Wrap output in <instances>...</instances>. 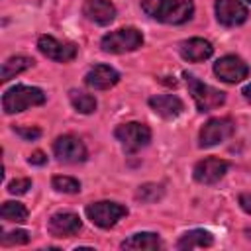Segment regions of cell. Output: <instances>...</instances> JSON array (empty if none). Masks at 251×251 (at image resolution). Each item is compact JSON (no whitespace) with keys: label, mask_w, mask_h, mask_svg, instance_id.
Returning <instances> with one entry per match:
<instances>
[{"label":"cell","mask_w":251,"mask_h":251,"mask_svg":"<svg viewBox=\"0 0 251 251\" xmlns=\"http://www.w3.org/2000/svg\"><path fill=\"white\" fill-rule=\"evenodd\" d=\"M214 75L227 84H235V82H241L243 78H247L249 67L237 55H224L214 63Z\"/></svg>","instance_id":"obj_9"},{"label":"cell","mask_w":251,"mask_h":251,"mask_svg":"<svg viewBox=\"0 0 251 251\" xmlns=\"http://www.w3.org/2000/svg\"><path fill=\"white\" fill-rule=\"evenodd\" d=\"M182 76L186 78V86H188V92L196 104V110L198 112H212L216 108H220L224 102H226V92L198 80L194 75L190 73H182Z\"/></svg>","instance_id":"obj_3"},{"label":"cell","mask_w":251,"mask_h":251,"mask_svg":"<svg viewBox=\"0 0 251 251\" xmlns=\"http://www.w3.org/2000/svg\"><path fill=\"white\" fill-rule=\"evenodd\" d=\"M53 153H55L57 161H61V163H73V165L75 163H82L88 157V151H86L84 143L76 135H71V133L59 135L53 141Z\"/></svg>","instance_id":"obj_8"},{"label":"cell","mask_w":251,"mask_h":251,"mask_svg":"<svg viewBox=\"0 0 251 251\" xmlns=\"http://www.w3.org/2000/svg\"><path fill=\"white\" fill-rule=\"evenodd\" d=\"M214 245V235L208 229H190L180 235L176 241V249L190 251V249H200V247H212Z\"/></svg>","instance_id":"obj_18"},{"label":"cell","mask_w":251,"mask_h":251,"mask_svg":"<svg viewBox=\"0 0 251 251\" xmlns=\"http://www.w3.org/2000/svg\"><path fill=\"white\" fill-rule=\"evenodd\" d=\"M14 131L22 139H25V141H35L41 135V129L39 127H33V126H14Z\"/></svg>","instance_id":"obj_27"},{"label":"cell","mask_w":251,"mask_h":251,"mask_svg":"<svg viewBox=\"0 0 251 251\" xmlns=\"http://www.w3.org/2000/svg\"><path fill=\"white\" fill-rule=\"evenodd\" d=\"M86 212V218L102 227V229H110L114 227L124 216H127V208L124 204H118V202H110V200H100V202H92L84 208Z\"/></svg>","instance_id":"obj_6"},{"label":"cell","mask_w":251,"mask_h":251,"mask_svg":"<svg viewBox=\"0 0 251 251\" xmlns=\"http://www.w3.org/2000/svg\"><path fill=\"white\" fill-rule=\"evenodd\" d=\"M37 49L51 61L57 63H69L76 57V45L75 43H63L55 39L53 35H39L37 39Z\"/></svg>","instance_id":"obj_11"},{"label":"cell","mask_w":251,"mask_h":251,"mask_svg":"<svg viewBox=\"0 0 251 251\" xmlns=\"http://www.w3.org/2000/svg\"><path fill=\"white\" fill-rule=\"evenodd\" d=\"M47 229L53 237H73L82 229V222L75 212H57L49 218Z\"/></svg>","instance_id":"obj_13"},{"label":"cell","mask_w":251,"mask_h":251,"mask_svg":"<svg viewBox=\"0 0 251 251\" xmlns=\"http://www.w3.org/2000/svg\"><path fill=\"white\" fill-rule=\"evenodd\" d=\"M31 188V178H14L12 182H8V192L10 194H25Z\"/></svg>","instance_id":"obj_26"},{"label":"cell","mask_w":251,"mask_h":251,"mask_svg":"<svg viewBox=\"0 0 251 251\" xmlns=\"http://www.w3.org/2000/svg\"><path fill=\"white\" fill-rule=\"evenodd\" d=\"M143 12L169 25H180L192 18L194 2L192 0H141Z\"/></svg>","instance_id":"obj_1"},{"label":"cell","mask_w":251,"mask_h":251,"mask_svg":"<svg viewBox=\"0 0 251 251\" xmlns=\"http://www.w3.org/2000/svg\"><path fill=\"white\" fill-rule=\"evenodd\" d=\"M149 106L165 120H175L184 112V102L175 94H157L149 98Z\"/></svg>","instance_id":"obj_17"},{"label":"cell","mask_w":251,"mask_h":251,"mask_svg":"<svg viewBox=\"0 0 251 251\" xmlns=\"http://www.w3.org/2000/svg\"><path fill=\"white\" fill-rule=\"evenodd\" d=\"M45 102V92L37 86L16 84L8 88L2 96V108L6 114H18L31 106H41Z\"/></svg>","instance_id":"obj_2"},{"label":"cell","mask_w":251,"mask_h":251,"mask_svg":"<svg viewBox=\"0 0 251 251\" xmlns=\"http://www.w3.org/2000/svg\"><path fill=\"white\" fill-rule=\"evenodd\" d=\"M35 65V61L31 57H25V55H14L10 59H6L2 63V75H0V80L2 82H8L10 78H14L16 75L31 69Z\"/></svg>","instance_id":"obj_19"},{"label":"cell","mask_w":251,"mask_h":251,"mask_svg":"<svg viewBox=\"0 0 251 251\" xmlns=\"http://www.w3.org/2000/svg\"><path fill=\"white\" fill-rule=\"evenodd\" d=\"M241 94H243V98H245V100H249V102H251V82L243 86V90H241Z\"/></svg>","instance_id":"obj_30"},{"label":"cell","mask_w":251,"mask_h":251,"mask_svg":"<svg viewBox=\"0 0 251 251\" xmlns=\"http://www.w3.org/2000/svg\"><path fill=\"white\" fill-rule=\"evenodd\" d=\"M69 100H71L73 108L78 114H92L96 110V98L92 94H86V92H80V90H71Z\"/></svg>","instance_id":"obj_22"},{"label":"cell","mask_w":251,"mask_h":251,"mask_svg":"<svg viewBox=\"0 0 251 251\" xmlns=\"http://www.w3.org/2000/svg\"><path fill=\"white\" fill-rule=\"evenodd\" d=\"M141 45H143V33L135 27H120L116 31L106 33L100 39V49L104 53H114V55L131 53Z\"/></svg>","instance_id":"obj_4"},{"label":"cell","mask_w":251,"mask_h":251,"mask_svg":"<svg viewBox=\"0 0 251 251\" xmlns=\"http://www.w3.org/2000/svg\"><path fill=\"white\" fill-rule=\"evenodd\" d=\"M27 163L29 165H45L47 163V155L43 151H33L29 157H27Z\"/></svg>","instance_id":"obj_28"},{"label":"cell","mask_w":251,"mask_h":251,"mask_svg":"<svg viewBox=\"0 0 251 251\" xmlns=\"http://www.w3.org/2000/svg\"><path fill=\"white\" fill-rule=\"evenodd\" d=\"M114 137L120 141L126 155H133L139 149L147 147L151 141V129L139 122H127L114 129Z\"/></svg>","instance_id":"obj_5"},{"label":"cell","mask_w":251,"mask_h":251,"mask_svg":"<svg viewBox=\"0 0 251 251\" xmlns=\"http://www.w3.org/2000/svg\"><path fill=\"white\" fill-rule=\"evenodd\" d=\"M239 206L243 212H247L251 216V192H243L239 194Z\"/></svg>","instance_id":"obj_29"},{"label":"cell","mask_w":251,"mask_h":251,"mask_svg":"<svg viewBox=\"0 0 251 251\" xmlns=\"http://www.w3.org/2000/svg\"><path fill=\"white\" fill-rule=\"evenodd\" d=\"M82 14L96 25H108L116 18V6L110 0H84Z\"/></svg>","instance_id":"obj_15"},{"label":"cell","mask_w":251,"mask_h":251,"mask_svg":"<svg viewBox=\"0 0 251 251\" xmlns=\"http://www.w3.org/2000/svg\"><path fill=\"white\" fill-rule=\"evenodd\" d=\"M245 2H249V4H251V0H245Z\"/></svg>","instance_id":"obj_31"},{"label":"cell","mask_w":251,"mask_h":251,"mask_svg":"<svg viewBox=\"0 0 251 251\" xmlns=\"http://www.w3.org/2000/svg\"><path fill=\"white\" fill-rule=\"evenodd\" d=\"M227 171H229L227 161H224L220 157H206L194 165L192 176L200 184H216L226 176Z\"/></svg>","instance_id":"obj_10"},{"label":"cell","mask_w":251,"mask_h":251,"mask_svg":"<svg viewBox=\"0 0 251 251\" xmlns=\"http://www.w3.org/2000/svg\"><path fill=\"white\" fill-rule=\"evenodd\" d=\"M165 194V186L163 184H157V182H145L137 188L135 192V200L143 202V204H151V202H157L161 200Z\"/></svg>","instance_id":"obj_23"},{"label":"cell","mask_w":251,"mask_h":251,"mask_svg":"<svg viewBox=\"0 0 251 251\" xmlns=\"http://www.w3.org/2000/svg\"><path fill=\"white\" fill-rule=\"evenodd\" d=\"M120 82V73L110 67V65H94L86 76H84V84L94 88V90H108L112 86H116Z\"/></svg>","instance_id":"obj_14"},{"label":"cell","mask_w":251,"mask_h":251,"mask_svg":"<svg viewBox=\"0 0 251 251\" xmlns=\"http://www.w3.org/2000/svg\"><path fill=\"white\" fill-rule=\"evenodd\" d=\"M122 249H159L161 247V237L153 231H139L129 235L120 243Z\"/></svg>","instance_id":"obj_20"},{"label":"cell","mask_w":251,"mask_h":251,"mask_svg":"<svg viewBox=\"0 0 251 251\" xmlns=\"http://www.w3.org/2000/svg\"><path fill=\"white\" fill-rule=\"evenodd\" d=\"M51 186L57 192H63V194H76V192H80V182L76 178L65 176V175H55L51 178Z\"/></svg>","instance_id":"obj_24"},{"label":"cell","mask_w":251,"mask_h":251,"mask_svg":"<svg viewBox=\"0 0 251 251\" xmlns=\"http://www.w3.org/2000/svg\"><path fill=\"white\" fill-rule=\"evenodd\" d=\"M214 10H216V20L226 27L241 25L249 16L247 6L241 4L239 0H216Z\"/></svg>","instance_id":"obj_12"},{"label":"cell","mask_w":251,"mask_h":251,"mask_svg":"<svg viewBox=\"0 0 251 251\" xmlns=\"http://www.w3.org/2000/svg\"><path fill=\"white\" fill-rule=\"evenodd\" d=\"M0 216L6 220V222H16V224H24L27 222V208L22 204V202H4L2 208H0Z\"/></svg>","instance_id":"obj_21"},{"label":"cell","mask_w":251,"mask_h":251,"mask_svg":"<svg viewBox=\"0 0 251 251\" xmlns=\"http://www.w3.org/2000/svg\"><path fill=\"white\" fill-rule=\"evenodd\" d=\"M178 51H180V57L188 63H200V61H206L212 57L214 53V47L208 39H202V37H190V39H184L180 45H178Z\"/></svg>","instance_id":"obj_16"},{"label":"cell","mask_w":251,"mask_h":251,"mask_svg":"<svg viewBox=\"0 0 251 251\" xmlns=\"http://www.w3.org/2000/svg\"><path fill=\"white\" fill-rule=\"evenodd\" d=\"M29 241V231L25 229H14V231H6L0 237V243L4 247H12V245H24Z\"/></svg>","instance_id":"obj_25"},{"label":"cell","mask_w":251,"mask_h":251,"mask_svg":"<svg viewBox=\"0 0 251 251\" xmlns=\"http://www.w3.org/2000/svg\"><path fill=\"white\" fill-rule=\"evenodd\" d=\"M233 131H235V122L231 118H227V116H224V118H212V120H208L202 126L200 135H198V145L202 149L220 145L226 139H229L233 135Z\"/></svg>","instance_id":"obj_7"}]
</instances>
